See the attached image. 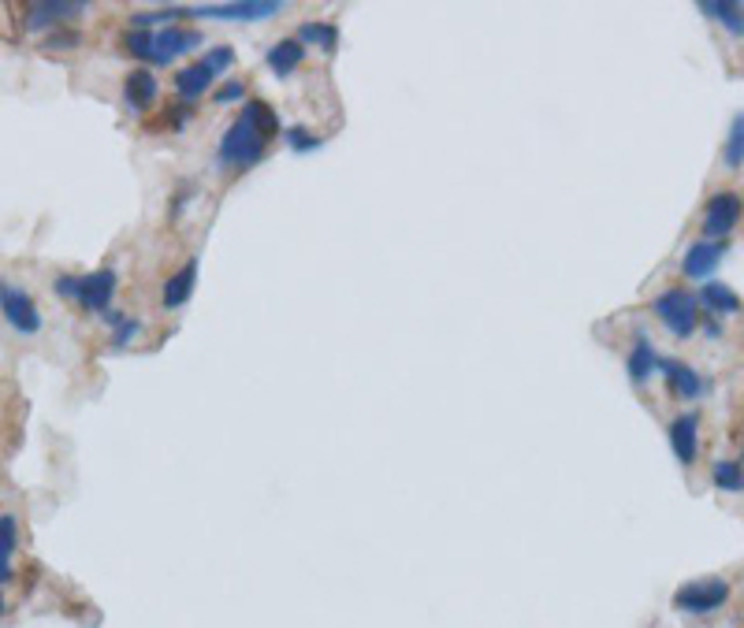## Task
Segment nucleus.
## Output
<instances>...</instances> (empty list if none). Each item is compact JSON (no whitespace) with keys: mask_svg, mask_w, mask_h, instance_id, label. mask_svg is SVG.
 <instances>
[{"mask_svg":"<svg viewBox=\"0 0 744 628\" xmlns=\"http://www.w3.org/2000/svg\"><path fill=\"white\" fill-rule=\"evenodd\" d=\"M212 78H217V75L209 71V64L198 60V64L183 67V71L175 75V93H179V101L190 104V101H198V97H201L205 90H209Z\"/></svg>","mask_w":744,"mask_h":628,"instance_id":"nucleus-12","label":"nucleus"},{"mask_svg":"<svg viewBox=\"0 0 744 628\" xmlns=\"http://www.w3.org/2000/svg\"><path fill=\"white\" fill-rule=\"evenodd\" d=\"M0 309H4V320L12 323L15 331H23V335H34V331H42V317H37L34 301L26 298V290L4 287V290H0Z\"/></svg>","mask_w":744,"mask_h":628,"instance_id":"nucleus-6","label":"nucleus"},{"mask_svg":"<svg viewBox=\"0 0 744 628\" xmlns=\"http://www.w3.org/2000/svg\"><path fill=\"white\" fill-rule=\"evenodd\" d=\"M242 97H247V86H242V82H228V86H223V90H217V101H220V104L242 101Z\"/></svg>","mask_w":744,"mask_h":628,"instance_id":"nucleus-28","label":"nucleus"},{"mask_svg":"<svg viewBox=\"0 0 744 628\" xmlns=\"http://www.w3.org/2000/svg\"><path fill=\"white\" fill-rule=\"evenodd\" d=\"M697 301L711 312V317H737V312L744 309L741 298L726 287V283H703Z\"/></svg>","mask_w":744,"mask_h":628,"instance_id":"nucleus-11","label":"nucleus"},{"mask_svg":"<svg viewBox=\"0 0 744 628\" xmlns=\"http://www.w3.org/2000/svg\"><path fill=\"white\" fill-rule=\"evenodd\" d=\"M283 12L280 0H242V4H201L186 8V15L194 19H272Z\"/></svg>","mask_w":744,"mask_h":628,"instance_id":"nucleus-5","label":"nucleus"},{"mask_svg":"<svg viewBox=\"0 0 744 628\" xmlns=\"http://www.w3.org/2000/svg\"><path fill=\"white\" fill-rule=\"evenodd\" d=\"M298 42H313V45H320V48H336V42H339V31L336 26H328V23H306L298 31Z\"/></svg>","mask_w":744,"mask_h":628,"instance_id":"nucleus-23","label":"nucleus"},{"mask_svg":"<svg viewBox=\"0 0 744 628\" xmlns=\"http://www.w3.org/2000/svg\"><path fill=\"white\" fill-rule=\"evenodd\" d=\"M722 164L726 168H741L744 164V115H737L726 134V145H722Z\"/></svg>","mask_w":744,"mask_h":628,"instance_id":"nucleus-21","label":"nucleus"},{"mask_svg":"<svg viewBox=\"0 0 744 628\" xmlns=\"http://www.w3.org/2000/svg\"><path fill=\"white\" fill-rule=\"evenodd\" d=\"M123 42H127V48H131L134 56H139V60H150V56H153V34L150 31H131Z\"/></svg>","mask_w":744,"mask_h":628,"instance_id":"nucleus-25","label":"nucleus"},{"mask_svg":"<svg viewBox=\"0 0 744 628\" xmlns=\"http://www.w3.org/2000/svg\"><path fill=\"white\" fill-rule=\"evenodd\" d=\"M83 12V4H34L31 15H26V26L31 31H42V26L56 23V19H72Z\"/></svg>","mask_w":744,"mask_h":628,"instance_id":"nucleus-20","label":"nucleus"},{"mask_svg":"<svg viewBox=\"0 0 744 628\" xmlns=\"http://www.w3.org/2000/svg\"><path fill=\"white\" fill-rule=\"evenodd\" d=\"M711 476H714V487L719 491H730V495L733 491H744V473L737 461H714Z\"/></svg>","mask_w":744,"mask_h":628,"instance_id":"nucleus-22","label":"nucleus"},{"mask_svg":"<svg viewBox=\"0 0 744 628\" xmlns=\"http://www.w3.org/2000/svg\"><path fill=\"white\" fill-rule=\"evenodd\" d=\"M287 142H291V150L295 153H313V150H320V139L313 131H306V126H291L287 131Z\"/></svg>","mask_w":744,"mask_h":628,"instance_id":"nucleus-24","label":"nucleus"},{"mask_svg":"<svg viewBox=\"0 0 744 628\" xmlns=\"http://www.w3.org/2000/svg\"><path fill=\"white\" fill-rule=\"evenodd\" d=\"M139 331H142V323H139V320H123L120 328H116V346H127V342L139 335Z\"/></svg>","mask_w":744,"mask_h":628,"instance_id":"nucleus-27","label":"nucleus"},{"mask_svg":"<svg viewBox=\"0 0 744 628\" xmlns=\"http://www.w3.org/2000/svg\"><path fill=\"white\" fill-rule=\"evenodd\" d=\"M741 216H744V205L737 194L722 190L714 194V198H708V205H703V234H708V242L730 239V234L737 231Z\"/></svg>","mask_w":744,"mask_h":628,"instance_id":"nucleus-4","label":"nucleus"},{"mask_svg":"<svg viewBox=\"0 0 744 628\" xmlns=\"http://www.w3.org/2000/svg\"><path fill=\"white\" fill-rule=\"evenodd\" d=\"M194 279H198V264H186L183 272H175V276L164 283V306L168 309L186 306V298L194 294Z\"/></svg>","mask_w":744,"mask_h":628,"instance_id":"nucleus-16","label":"nucleus"},{"mask_svg":"<svg viewBox=\"0 0 744 628\" xmlns=\"http://www.w3.org/2000/svg\"><path fill=\"white\" fill-rule=\"evenodd\" d=\"M280 131L276 112H272L264 101H250L239 112V120L228 126L220 142V164H231V168H250V164L261 161L264 142Z\"/></svg>","mask_w":744,"mask_h":628,"instance_id":"nucleus-1","label":"nucleus"},{"mask_svg":"<svg viewBox=\"0 0 744 628\" xmlns=\"http://www.w3.org/2000/svg\"><path fill=\"white\" fill-rule=\"evenodd\" d=\"M670 447L678 454L681 465H692L697 461V447H700V417L685 414L670 425Z\"/></svg>","mask_w":744,"mask_h":628,"instance_id":"nucleus-10","label":"nucleus"},{"mask_svg":"<svg viewBox=\"0 0 744 628\" xmlns=\"http://www.w3.org/2000/svg\"><path fill=\"white\" fill-rule=\"evenodd\" d=\"M730 592L733 587L730 581H722V576H700V581H689L674 592V606L692 617H711L730 603Z\"/></svg>","mask_w":744,"mask_h":628,"instance_id":"nucleus-2","label":"nucleus"},{"mask_svg":"<svg viewBox=\"0 0 744 628\" xmlns=\"http://www.w3.org/2000/svg\"><path fill=\"white\" fill-rule=\"evenodd\" d=\"M659 368H663V376H667V384L678 398H700L703 395V379L685 365V361H659Z\"/></svg>","mask_w":744,"mask_h":628,"instance_id":"nucleus-13","label":"nucleus"},{"mask_svg":"<svg viewBox=\"0 0 744 628\" xmlns=\"http://www.w3.org/2000/svg\"><path fill=\"white\" fill-rule=\"evenodd\" d=\"M708 19H719L722 26L733 34V37H744V4H726V0H703L697 4Z\"/></svg>","mask_w":744,"mask_h":628,"instance_id":"nucleus-15","label":"nucleus"},{"mask_svg":"<svg viewBox=\"0 0 744 628\" xmlns=\"http://www.w3.org/2000/svg\"><path fill=\"white\" fill-rule=\"evenodd\" d=\"M4 610H8V603H4V592H0V614H4Z\"/></svg>","mask_w":744,"mask_h":628,"instance_id":"nucleus-29","label":"nucleus"},{"mask_svg":"<svg viewBox=\"0 0 744 628\" xmlns=\"http://www.w3.org/2000/svg\"><path fill=\"white\" fill-rule=\"evenodd\" d=\"M722 257H726V245L722 242H692L689 250H685V261H681V272L689 279H711L714 268L722 264Z\"/></svg>","mask_w":744,"mask_h":628,"instance_id":"nucleus-7","label":"nucleus"},{"mask_svg":"<svg viewBox=\"0 0 744 628\" xmlns=\"http://www.w3.org/2000/svg\"><path fill=\"white\" fill-rule=\"evenodd\" d=\"M15 517H0V587L12 581V554H15Z\"/></svg>","mask_w":744,"mask_h":628,"instance_id":"nucleus-19","label":"nucleus"},{"mask_svg":"<svg viewBox=\"0 0 744 628\" xmlns=\"http://www.w3.org/2000/svg\"><path fill=\"white\" fill-rule=\"evenodd\" d=\"M302 60H306V48H302L298 37H283V42L269 48V67L276 75H291Z\"/></svg>","mask_w":744,"mask_h":628,"instance_id":"nucleus-14","label":"nucleus"},{"mask_svg":"<svg viewBox=\"0 0 744 628\" xmlns=\"http://www.w3.org/2000/svg\"><path fill=\"white\" fill-rule=\"evenodd\" d=\"M123 93H127V104L142 112V108H150L156 101V78L150 71H134L131 78H127Z\"/></svg>","mask_w":744,"mask_h":628,"instance_id":"nucleus-17","label":"nucleus"},{"mask_svg":"<svg viewBox=\"0 0 744 628\" xmlns=\"http://www.w3.org/2000/svg\"><path fill=\"white\" fill-rule=\"evenodd\" d=\"M205 64H209V71H212V75H223V71H228V67L234 64V53H231L228 45H220V48H212V53L205 56Z\"/></svg>","mask_w":744,"mask_h":628,"instance_id":"nucleus-26","label":"nucleus"},{"mask_svg":"<svg viewBox=\"0 0 744 628\" xmlns=\"http://www.w3.org/2000/svg\"><path fill=\"white\" fill-rule=\"evenodd\" d=\"M198 45H201V34L179 31V26H164L161 34H153V56H150V64H172L175 56L194 53Z\"/></svg>","mask_w":744,"mask_h":628,"instance_id":"nucleus-8","label":"nucleus"},{"mask_svg":"<svg viewBox=\"0 0 744 628\" xmlns=\"http://www.w3.org/2000/svg\"><path fill=\"white\" fill-rule=\"evenodd\" d=\"M655 365H659V361H655L652 342H648V335H641V339H636L633 353H630V376H633V384H648Z\"/></svg>","mask_w":744,"mask_h":628,"instance_id":"nucleus-18","label":"nucleus"},{"mask_svg":"<svg viewBox=\"0 0 744 628\" xmlns=\"http://www.w3.org/2000/svg\"><path fill=\"white\" fill-rule=\"evenodd\" d=\"M652 312L663 323H667V331H670V335H678V339H689L692 331H697V323H700V301L692 298L689 290H681V287L663 290L659 298L652 301Z\"/></svg>","mask_w":744,"mask_h":628,"instance_id":"nucleus-3","label":"nucleus"},{"mask_svg":"<svg viewBox=\"0 0 744 628\" xmlns=\"http://www.w3.org/2000/svg\"><path fill=\"white\" fill-rule=\"evenodd\" d=\"M112 294H116V276L105 268V272H94V276L78 279V298L75 301H83L90 312H109Z\"/></svg>","mask_w":744,"mask_h":628,"instance_id":"nucleus-9","label":"nucleus"}]
</instances>
